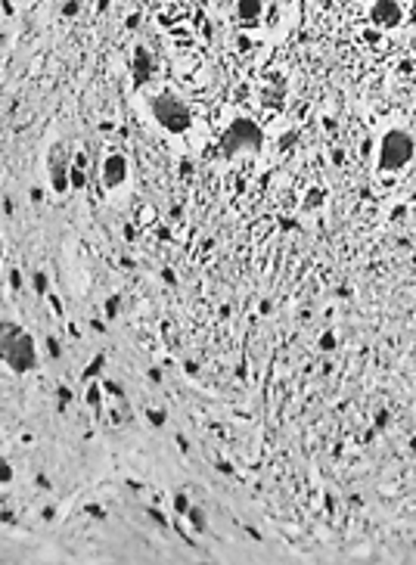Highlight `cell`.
Instances as JSON below:
<instances>
[{"mask_svg": "<svg viewBox=\"0 0 416 565\" xmlns=\"http://www.w3.org/2000/svg\"><path fill=\"white\" fill-rule=\"evenodd\" d=\"M0 360L13 369V373H34L41 367L38 345L28 329H22L13 320H0Z\"/></svg>", "mask_w": 416, "mask_h": 565, "instance_id": "obj_1", "label": "cell"}, {"mask_svg": "<svg viewBox=\"0 0 416 565\" xmlns=\"http://www.w3.org/2000/svg\"><path fill=\"white\" fill-rule=\"evenodd\" d=\"M413 152H416V140H413V137L407 134L404 128H391V130H385L382 140H379L376 165H379V171L394 174V171H401V168H407V165H410Z\"/></svg>", "mask_w": 416, "mask_h": 565, "instance_id": "obj_2", "label": "cell"}, {"mask_svg": "<svg viewBox=\"0 0 416 565\" xmlns=\"http://www.w3.org/2000/svg\"><path fill=\"white\" fill-rule=\"evenodd\" d=\"M149 109H153V118L159 121V128H165L168 134H186L193 128V112L183 100L171 97V93H155L149 100Z\"/></svg>", "mask_w": 416, "mask_h": 565, "instance_id": "obj_3", "label": "cell"}, {"mask_svg": "<svg viewBox=\"0 0 416 565\" xmlns=\"http://www.w3.org/2000/svg\"><path fill=\"white\" fill-rule=\"evenodd\" d=\"M264 143L261 128L252 118H233L227 130L221 134V149L224 156H236V152H258Z\"/></svg>", "mask_w": 416, "mask_h": 565, "instance_id": "obj_4", "label": "cell"}, {"mask_svg": "<svg viewBox=\"0 0 416 565\" xmlns=\"http://www.w3.org/2000/svg\"><path fill=\"white\" fill-rule=\"evenodd\" d=\"M401 19H404V10H401L398 0H373L370 22L376 28H398Z\"/></svg>", "mask_w": 416, "mask_h": 565, "instance_id": "obj_5", "label": "cell"}, {"mask_svg": "<svg viewBox=\"0 0 416 565\" xmlns=\"http://www.w3.org/2000/svg\"><path fill=\"white\" fill-rule=\"evenodd\" d=\"M50 186H53V193H69L71 180H69V165H66V149L56 143L53 152H50Z\"/></svg>", "mask_w": 416, "mask_h": 565, "instance_id": "obj_6", "label": "cell"}, {"mask_svg": "<svg viewBox=\"0 0 416 565\" xmlns=\"http://www.w3.org/2000/svg\"><path fill=\"white\" fill-rule=\"evenodd\" d=\"M127 180V158L121 152H109L103 162V186L106 190H116Z\"/></svg>", "mask_w": 416, "mask_h": 565, "instance_id": "obj_7", "label": "cell"}, {"mask_svg": "<svg viewBox=\"0 0 416 565\" xmlns=\"http://www.w3.org/2000/svg\"><path fill=\"white\" fill-rule=\"evenodd\" d=\"M264 10V0H236V16L240 22H258Z\"/></svg>", "mask_w": 416, "mask_h": 565, "instance_id": "obj_8", "label": "cell"}, {"mask_svg": "<svg viewBox=\"0 0 416 565\" xmlns=\"http://www.w3.org/2000/svg\"><path fill=\"white\" fill-rule=\"evenodd\" d=\"M134 75H137V81H146L149 75V53L143 47L134 50Z\"/></svg>", "mask_w": 416, "mask_h": 565, "instance_id": "obj_9", "label": "cell"}, {"mask_svg": "<svg viewBox=\"0 0 416 565\" xmlns=\"http://www.w3.org/2000/svg\"><path fill=\"white\" fill-rule=\"evenodd\" d=\"M186 519H190V525L196 528V531H205L208 522H205V512L199 510V506H190V512H186Z\"/></svg>", "mask_w": 416, "mask_h": 565, "instance_id": "obj_10", "label": "cell"}, {"mask_svg": "<svg viewBox=\"0 0 416 565\" xmlns=\"http://www.w3.org/2000/svg\"><path fill=\"white\" fill-rule=\"evenodd\" d=\"M13 482V463L6 456H0V484H10Z\"/></svg>", "mask_w": 416, "mask_h": 565, "instance_id": "obj_11", "label": "cell"}, {"mask_svg": "<svg viewBox=\"0 0 416 565\" xmlns=\"http://www.w3.org/2000/svg\"><path fill=\"white\" fill-rule=\"evenodd\" d=\"M103 364H106V358H103V354H99V358H93V364H90L88 369H84V376H97L99 369H103Z\"/></svg>", "mask_w": 416, "mask_h": 565, "instance_id": "obj_12", "label": "cell"}, {"mask_svg": "<svg viewBox=\"0 0 416 565\" xmlns=\"http://www.w3.org/2000/svg\"><path fill=\"white\" fill-rule=\"evenodd\" d=\"M69 180H71V186H84V174H81V168H69Z\"/></svg>", "mask_w": 416, "mask_h": 565, "instance_id": "obj_13", "label": "cell"}, {"mask_svg": "<svg viewBox=\"0 0 416 565\" xmlns=\"http://www.w3.org/2000/svg\"><path fill=\"white\" fill-rule=\"evenodd\" d=\"M174 510H177V512H190V500H186L183 494H177V497H174Z\"/></svg>", "mask_w": 416, "mask_h": 565, "instance_id": "obj_14", "label": "cell"}, {"mask_svg": "<svg viewBox=\"0 0 416 565\" xmlns=\"http://www.w3.org/2000/svg\"><path fill=\"white\" fill-rule=\"evenodd\" d=\"M320 348H324V351H333V348H335V336H333V332H326V336L320 339Z\"/></svg>", "mask_w": 416, "mask_h": 565, "instance_id": "obj_15", "label": "cell"}, {"mask_svg": "<svg viewBox=\"0 0 416 565\" xmlns=\"http://www.w3.org/2000/svg\"><path fill=\"white\" fill-rule=\"evenodd\" d=\"M88 404H90L93 410H99V388H90L88 391Z\"/></svg>", "mask_w": 416, "mask_h": 565, "instance_id": "obj_16", "label": "cell"}, {"mask_svg": "<svg viewBox=\"0 0 416 565\" xmlns=\"http://www.w3.org/2000/svg\"><path fill=\"white\" fill-rule=\"evenodd\" d=\"M34 286H38V292H41V295L47 292V277H44V273H34Z\"/></svg>", "mask_w": 416, "mask_h": 565, "instance_id": "obj_17", "label": "cell"}, {"mask_svg": "<svg viewBox=\"0 0 416 565\" xmlns=\"http://www.w3.org/2000/svg\"><path fill=\"white\" fill-rule=\"evenodd\" d=\"M0 264H4V243H0Z\"/></svg>", "mask_w": 416, "mask_h": 565, "instance_id": "obj_18", "label": "cell"}]
</instances>
